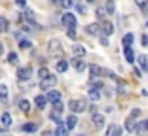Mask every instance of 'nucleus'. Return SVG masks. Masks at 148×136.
I'll return each instance as SVG.
<instances>
[{
    "label": "nucleus",
    "instance_id": "f257e3e1",
    "mask_svg": "<svg viewBox=\"0 0 148 136\" xmlns=\"http://www.w3.org/2000/svg\"><path fill=\"white\" fill-rule=\"evenodd\" d=\"M48 55L53 57V59H61L63 57V44L57 38H53V40L48 42Z\"/></svg>",
    "mask_w": 148,
    "mask_h": 136
},
{
    "label": "nucleus",
    "instance_id": "f03ea898",
    "mask_svg": "<svg viewBox=\"0 0 148 136\" xmlns=\"http://www.w3.org/2000/svg\"><path fill=\"white\" fill-rule=\"evenodd\" d=\"M69 108H70L72 114H82V112H86L87 104H86V100H82V98H72V100L69 102Z\"/></svg>",
    "mask_w": 148,
    "mask_h": 136
},
{
    "label": "nucleus",
    "instance_id": "7ed1b4c3",
    "mask_svg": "<svg viewBox=\"0 0 148 136\" xmlns=\"http://www.w3.org/2000/svg\"><path fill=\"white\" fill-rule=\"evenodd\" d=\"M61 25L65 26V28H76V17H74V13H70V12L63 13Z\"/></svg>",
    "mask_w": 148,
    "mask_h": 136
},
{
    "label": "nucleus",
    "instance_id": "20e7f679",
    "mask_svg": "<svg viewBox=\"0 0 148 136\" xmlns=\"http://www.w3.org/2000/svg\"><path fill=\"white\" fill-rule=\"evenodd\" d=\"M57 83V78L55 76H46V78H42V81H40V87H42V91H49V89H53Z\"/></svg>",
    "mask_w": 148,
    "mask_h": 136
},
{
    "label": "nucleus",
    "instance_id": "39448f33",
    "mask_svg": "<svg viewBox=\"0 0 148 136\" xmlns=\"http://www.w3.org/2000/svg\"><path fill=\"white\" fill-rule=\"evenodd\" d=\"M53 106H55V108H53V112L49 114V117H51L55 123H63V121H61V114H63V104H61V100L55 102Z\"/></svg>",
    "mask_w": 148,
    "mask_h": 136
},
{
    "label": "nucleus",
    "instance_id": "423d86ee",
    "mask_svg": "<svg viewBox=\"0 0 148 136\" xmlns=\"http://www.w3.org/2000/svg\"><path fill=\"white\" fill-rule=\"evenodd\" d=\"M31 74H32L31 66H21V68L17 70V78L21 79V81H25V79H31Z\"/></svg>",
    "mask_w": 148,
    "mask_h": 136
},
{
    "label": "nucleus",
    "instance_id": "0eeeda50",
    "mask_svg": "<svg viewBox=\"0 0 148 136\" xmlns=\"http://www.w3.org/2000/svg\"><path fill=\"white\" fill-rule=\"evenodd\" d=\"M86 32L89 36H99L101 34V25H99V23H91V25L86 26Z\"/></svg>",
    "mask_w": 148,
    "mask_h": 136
},
{
    "label": "nucleus",
    "instance_id": "6e6552de",
    "mask_svg": "<svg viewBox=\"0 0 148 136\" xmlns=\"http://www.w3.org/2000/svg\"><path fill=\"white\" fill-rule=\"evenodd\" d=\"M76 125H78V117H76V114H70L69 117H66V125H65L66 131H72Z\"/></svg>",
    "mask_w": 148,
    "mask_h": 136
},
{
    "label": "nucleus",
    "instance_id": "1a4fd4ad",
    "mask_svg": "<svg viewBox=\"0 0 148 136\" xmlns=\"http://www.w3.org/2000/svg\"><path fill=\"white\" fill-rule=\"evenodd\" d=\"M93 125L97 129H103L105 127V115L103 114H93Z\"/></svg>",
    "mask_w": 148,
    "mask_h": 136
},
{
    "label": "nucleus",
    "instance_id": "9d476101",
    "mask_svg": "<svg viewBox=\"0 0 148 136\" xmlns=\"http://www.w3.org/2000/svg\"><path fill=\"white\" fill-rule=\"evenodd\" d=\"M72 66H74V70H76V72H84V70H86V62L82 61V57H76V59H74V61H72Z\"/></svg>",
    "mask_w": 148,
    "mask_h": 136
},
{
    "label": "nucleus",
    "instance_id": "9b49d317",
    "mask_svg": "<svg viewBox=\"0 0 148 136\" xmlns=\"http://www.w3.org/2000/svg\"><path fill=\"white\" fill-rule=\"evenodd\" d=\"M46 98H48V102H53V104H55V102L61 100V93H59V91H51V89H49Z\"/></svg>",
    "mask_w": 148,
    "mask_h": 136
},
{
    "label": "nucleus",
    "instance_id": "f8f14e48",
    "mask_svg": "<svg viewBox=\"0 0 148 136\" xmlns=\"http://www.w3.org/2000/svg\"><path fill=\"white\" fill-rule=\"evenodd\" d=\"M101 30L105 32V36H110L114 32V25L110 21H103V25H101Z\"/></svg>",
    "mask_w": 148,
    "mask_h": 136
},
{
    "label": "nucleus",
    "instance_id": "ddd939ff",
    "mask_svg": "<svg viewBox=\"0 0 148 136\" xmlns=\"http://www.w3.org/2000/svg\"><path fill=\"white\" fill-rule=\"evenodd\" d=\"M72 53H74V57H84V55H86V47H84L82 44H74Z\"/></svg>",
    "mask_w": 148,
    "mask_h": 136
},
{
    "label": "nucleus",
    "instance_id": "4468645a",
    "mask_svg": "<svg viewBox=\"0 0 148 136\" xmlns=\"http://www.w3.org/2000/svg\"><path fill=\"white\" fill-rule=\"evenodd\" d=\"M106 136H122V129L118 125H110L108 131H106Z\"/></svg>",
    "mask_w": 148,
    "mask_h": 136
},
{
    "label": "nucleus",
    "instance_id": "2eb2a0df",
    "mask_svg": "<svg viewBox=\"0 0 148 136\" xmlns=\"http://www.w3.org/2000/svg\"><path fill=\"white\" fill-rule=\"evenodd\" d=\"M15 38L19 40V47H21V49H29V47H32V42H31V40H23V38H21V34H15Z\"/></svg>",
    "mask_w": 148,
    "mask_h": 136
},
{
    "label": "nucleus",
    "instance_id": "dca6fc26",
    "mask_svg": "<svg viewBox=\"0 0 148 136\" xmlns=\"http://www.w3.org/2000/svg\"><path fill=\"white\" fill-rule=\"evenodd\" d=\"M89 74H91V78H99L103 74V68L97 64H89Z\"/></svg>",
    "mask_w": 148,
    "mask_h": 136
},
{
    "label": "nucleus",
    "instance_id": "f3484780",
    "mask_svg": "<svg viewBox=\"0 0 148 136\" xmlns=\"http://www.w3.org/2000/svg\"><path fill=\"white\" fill-rule=\"evenodd\" d=\"M34 104L38 106L40 110H44V108H46V104H48V98L44 97V95H38V97L34 98Z\"/></svg>",
    "mask_w": 148,
    "mask_h": 136
},
{
    "label": "nucleus",
    "instance_id": "a211bd4d",
    "mask_svg": "<svg viewBox=\"0 0 148 136\" xmlns=\"http://www.w3.org/2000/svg\"><path fill=\"white\" fill-rule=\"evenodd\" d=\"M89 98H91V100H99L101 98V93H99V89L97 87H93V85H89Z\"/></svg>",
    "mask_w": 148,
    "mask_h": 136
},
{
    "label": "nucleus",
    "instance_id": "6ab92c4d",
    "mask_svg": "<svg viewBox=\"0 0 148 136\" xmlns=\"http://www.w3.org/2000/svg\"><path fill=\"white\" fill-rule=\"evenodd\" d=\"M55 70L57 72H66V70H69V62L63 61V59H59V62L55 64Z\"/></svg>",
    "mask_w": 148,
    "mask_h": 136
},
{
    "label": "nucleus",
    "instance_id": "aec40b11",
    "mask_svg": "<svg viewBox=\"0 0 148 136\" xmlns=\"http://www.w3.org/2000/svg\"><path fill=\"white\" fill-rule=\"evenodd\" d=\"M125 129H127V132H135L137 123L133 121V117H127V119H125Z\"/></svg>",
    "mask_w": 148,
    "mask_h": 136
},
{
    "label": "nucleus",
    "instance_id": "412c9836",
    "mask_svg": "<svg viewBox=\"0 0 148 136\" xmlns=\"http://www.w3.org/2000/svg\"><path fill=\"white\" fill-rule=\"evenodd\" d=\"M133 40H135V36L131 34V32H129V34H125V36H123V40H122L123 47H131V44H133Z\"/></svg>",
    "mask_w": 148,
    "mask_h": 136
},
{
    "label": "nucleus",
    "instance_id": "4be33fe9",
    "mask_svg": "<svg viewBox=\"0 0 148 136\" xmlns=\"http://www.w3.org/2000/svg\"><path fill=\"white\" fill-rule=\"evenodd\" d=\"M123 55H125V61L127 62H135V53H133V49H131V47H125Z\"/></svg>",
    "mask_w": 148,
    "mask_h": 136
},
{
    "label": "nucleus",
    "instance_id": "5701e85b",
    "mask_svg": "<svg viewBox=\"0 0 148 136\" xmlns=\"http://www.w3.org/2000/svg\"><path fill=\"white\" fill-rule=\"evenodd\" d=\"M19 110H21L23 114H29V112H31V102L29 100H21L19 102Z\"/></svg>",
    "mask_w": 148,
    "mask_h": 136
},
{
    "label": "nucleus",
    "instance_id": "b1692460",
    "mask_svg": "<svg viewBox=\"0 0 148 136\" xmlns=\"http://www.w3.org/2000/svg\"><path fill=\"white\" fill-rule=\"evenodd\" d=\"M139 134H144V132L148 131V121H140V123H137V129H135Z\"/></svg>",
    "mask_w": 148,
    "mask_h": 136
},
{
    "label": "nucleus",
    "instance_id": "393cba45",
    "mask_svg": "<svg viewBox=\"0 0 148 136\" xmlns=\"http://www.w3.org/2000/svg\"><path fill=\"white\" fill-rule=\"evenodd\" d=\"M36 129H38V125H36V123H25V125L21 127V131H23V132H34Z\"/></svg>",
    "mask_w": 148,
    "mask_h": 136
},
{
    "label": "nucleus",
    "instance_id": "a878e982",
    "mask_svg": "<svg viewBox=\"0 0 148 136\" xmlns=\"http://www.w3.org/2000/svg\"><path fill=\"white\" fill-rule=\"evenodd\" d=\"M139 64H140V68H143L144 72H148V59H146V55H139Z\"/></svg>",
    "mask_w": 148,
    "mask_h": 136
},
{
    "label": "nucleus",
    "instance_id": "bb28decb",
    "mask_svg": "<svg viewBox=\"0 0 148 136\" xmlns=\"http://www.w3.org/2000/svg\"><path fill=\"white\" fill-rule=\"evenodd\" d=\"M8 28H10L8 19H6V17H0V32H8Z\"/></svg>",
    "mask_w": 148,
    "mask_h": 136
},
{
    "label": "nucleus",
    "instance_id": "cd10ccee",
    "mask_svg": "<svg viewBox=\"0 0 148 136\" xmlns=\"http://www.w3.org/2000/svg\"><path fill=\"white\" fill-rule=\"evenodd\" d=\"M2 125H4V127H10V125H12V115L10 114H2Z\"/></svg>",
    "mask_w": 148,
    "mask_h": 136
},
{
    "label": "nucleus",
    "instance_id": "c85d7f7f",
    "mask_svg": "<svg viewBox=\"0 0 148 136\" xmlns=\"http://www.w3.org/2000/svg\"><path fill=\"white\" fill-rule=\"evenodd\" d=\"M59 4H61L65 9H70L74 6V0H59Z\"/></svg>",
    "mask_w": 148,
    "mask_h": 136
},
{
    "label": "nucleus",
    "instance_id": "c756f323",
    "mask_svg": "<svg viewBox=\"0 0 148 136\" xmlns=\"http://www.w3.org/2000/svg\"><path fill=\"white\" fill-rule=\"evenodd\" d=\"M23 19H25V21H29V23H31V21H34V13H32L31 9H27V12L23 13Z\"/></svg>",
    "mask_w": 148,
    "mask_h": 136
},
{
    "label": "nucleus",
    "instance_id": "7c9ffc66",
    "mask_svg": "<svg viewBox=\"0 0 148 136\" xmlns=\"http://www.w3.org/2000/svg\"><path fill=\"white\" fill-rule=\"evenodd\" d=\"M8 62L10 64H17V53H8Z\"/></svg>",
    "mask_w": 148,
    "mask_h": 136
},
{
    "label": "nucleus",
    "instance_id": "2f4dec72",
    "mask_svg": "<svg viewBox=\"0 0 148 136\" xmlns=\"http://www.w3.org/2000/svg\"><path fill=\"white\" fill-rule=\"evenodd\" d=\"M0 98H2V100L8 98V87H6V85H0Z\"/></svg>",
    "mask_w": 148,
    "mask_h": 136
},
{
    "label": "nucleus",
    "instance_id": "473e14b6",
    "mask_svg": "<svg viewBox=\"0 0 148 136\" xmlns=\"http://www.w3.org/2000/svg\"><path fill=\"white\" fill-rule=\"evenodd\" d=\"M135 4L139 6L140 9H146L148 8V0H135Z\"/></svg>",
    "mask_w": 148,
    "mask_h": 136
},
{
    "label": "nucleus",
    "instance_id": "72a5a7b5",
    "mask_svg": "<svg viewBox=\"0 0 148 136\" xmlns=\"http://www.w3.org/2000/svg\"><path fill=\"white\" fill-rule=\"evenodd\" d=\"M97 17H99V19H105V15H106V9L105 8H97Z\"/></svg>",
    "mask_w": 148,
    "mask_h": 136
},
{
    "label": "nucleus",
    "instance_id": "f704fd0d",
    "mask_svg": "<svg viewBox=\"0 0 148 136\" xmlns=\"http://www.w3.org/2000/svg\"><path fill=\"white\" fill-rule=\"evenodd\" d=\"M38 76H40V78H46V76H49V70H48V68H44V66H42V68H40V70H38Z\"/></svg>",
    "mask_w": 148,
    "mask_h": 136
},
{
    "label": "nucleus",
    "instance_id": "c9c22d12",
    "mask_svg": "<svg viewBox=\"0 0 148 136\" xmlns=\"http://www.w3.org/2000/svg\"><path fill=\"white\" fill-rule=\"evenodd\" d=\"M106 13H114V2H112V0L106 2Z\"/></svg>",
    "mask_w": 148,
    "mask_h": 136
},
{
    "label": "nucleus",
    "instance_id": "e433bc0d",
    "mask_svg": "<svg viewBox=\"0 0 148 136\" xmlns=\"http://www.w3.org/2000/svg\"><path fill=\"white\" fill-rule=\"evenodd\" d=\"M66 36H69L70 40H74V38H76V28H69V32H66Z\"/></svg>",
    "mask_w": 148,
    "mask_h": 136
},
{
    "label": "nucleus",
    "instance_id": "4c0bfd02",
    "mask_svg": "<svg viewBox=\"0 0 148 136\" xmlns=\"http://www.w3.org/2000/svg\"><path fill=\"white\" fill-rule=\"evenodd\" d=\"M140 42H143V45H144V47H148V34H144L143 38H140Z\"/></svg>",
    "mask_w": 148,
    "mask_h": 136
},
{
    "label": "nucleus",
    "instance_id": "58836bf2",
    "mask_svg": "<svg viewBox=\"0 0 148 136\" xmlns=\"http://www.w3.org/2000/svg\"><path fill=\"white\" fill-rule=\"evenodd\" d=\"M101 44L105 45V47H106V45H108V38H106V36H105V34L101 36Z\"/></svg>",
    "mask_w": 148,
    "mask_h": 136
},
{
    "label": "nucleus",
    "instance_id": "ea45409f",
    "mask_svg": "<svg viewBox=\"0 0 148 136\" xmlns=\"http://www.w3.org/2000/svg\"><path fill=\"white\" fill-rule=\"evenodd\" d=\"M139 115H140V110H133L129 117H133V119H135V117H139Z\"/></svg>",
    "mask_w": 148,
    "mask_h": 136
},
{
    "label": "nucleus",
    "instance_id": "a19ab883",
    "mask_svg": "<svg viewBox=\"0 0 148 136\" xmlns=\"http://www.w3.org/2000/svg\"><path fill=\"white\" fill-rule=\"evenodd\" d=\"M118 93L123 95V93H125V85H118Z\"/></svg>",
    "mask_w": 148,
    "mask_h": 136
},
{
    "label": "nucleus",
    "instance_id": "79ce46f5",
    "mask_svg": "<svg viewBox=\"0 0 148 136\" xmlns=\"http://www.w3.org/2000/svg\"><path fill=\"white\" fill-rule=\"evenodd\" d=\"M15 4H17V6H21V8H23V6L27 4V0H15Z\"/></svg>",
    "mask_w": 148,
    "mask_h": 136
},
{
    "label": "nucleus",
    "instance_id": "37998d69",
    "mask_svg": "<svg viewBox=\"0 0 148 136\" xmlns=\"http://www.w3.org/2000/svg\"><path fill=\"white\" fill-rule=\"evenodd\" d=\"M76 9H78L80 13H86V8H84V6H76Z\"/></svg>",
    "mask_w": 148,
    "mask_h": 136
},
{
    "label": "nucleus",
    "instance_id": "c03bdc74",
    "mask_svg": "<svg viewBox=\"0 0 148 136\" xmlns=\"http://www.w3.org/2000/svg\"><path fill=\"white\" fill-rule=\"evenodd\" d=\"M133 76H137V78H140V70H139V68H135V70H133Z\"/></svg>",
    "mask_w": 148,
    "mask_h": 136
},
{
    "label": "nucleus",
    "instance_id": "a18cd8bd",
    "mask_svg": "<svg viewBox=\"0 0 148 136\" xmlns=\"http://www.w3.org/2000/svg\"><path fill=\"white\" fill-rule=\"evenodd\" d=\"M42 136H55V132H49V131H44Z\"/></svg>",
    "mask_w": 148,
    "mask_h": 136
},
{
    "label": "nucleus",
    "instance_id": "49530a36",
    "mask_svg": "<svg viewBox=\"0 0 148 136\" xmlns=\"http://www.w3.org/2000/svg\"><path fill=\"white\" fill-rule=\"evenodd\" d=\"M2 53H4V45L0 44V55H2Z\"/></svg>",
    "mask_w": 148,
    "mask_h": 136
},
{
    "label": "nucleus",
    "instance_id": "de8ad7c7",
    "mask_svg": "<svg viewBox=\"0 0 148 136\" xmlns=\"http://www.w3.org/2000/svg\"><path fill=\"white\" fill-rule=\"evenodd\" d=\"M49 2H59V0H49Z\"/></svg>",
    "mask_w": 148,
    "mask_h": 136
},
{
    "label": "nucleus",
    "instance_id": "09e8293b",
    "mask_svg": "<svg viewBox=\"0 0 148 136\" xmlns=\"http://www.w3.org/2000/svg\"><path fill=\"white\" fill-rule=\"evenodd\" d=\"M87 2H95V0H87Z\"/></svg>",
    "mask_w": 148,
    "mask_h": 136
}]
</instances>
